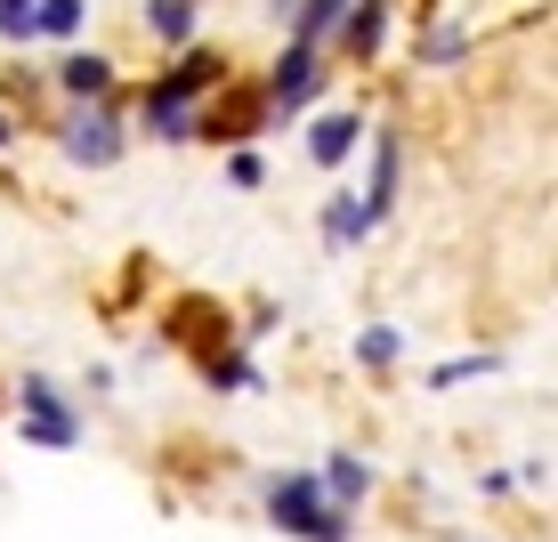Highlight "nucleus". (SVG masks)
Masks as SVG:
<instances>
[{
    "label": "nucleus",
    "instance_id": "obj_1",
    "mask_svg": "<svg viewBox=\"0 0 558 542\" xmlns=\"http://www.w3.org/2000/svg\"><path fill=\"white\" fill-rule=\"evenodd\" d=\"M267 502H276V518H283L300 542H349V534H340V518L324 510V486H316V478H276Z\"/></svg>",
    "mask_w": 558,
    "mask_h": 542
},
{
    "label": "nucleus",
    "instance_id": "obj_2",
    "mask_svg": "<svg viewBox=\"0 0 558 542\" xmlns=\"http://www.w3.org/2000/svg\"><path fill=\"white\" fill-rule=\"evenodd\" d=\"M65 154H73V162H89V170H106L113 154H122L113 113H73V122H65Z\"/></svg>",
    "mask_w": 558,
    "mask_h": 542
},
{
    "label": "nucleus",
    "instance_id": "obj_3",
    "mask_svg": "<svg viewBox=\"0 0 558 542\" xmlns=\"http://www.w3.org/2000/svg\"><path fill=\"white\" fill-rule=\"evenodd\" d=\"M324 89V65H316V49L307 41H292V57L276 65V113H300L307 98Z\"/></svg>",
    "mask_w": 558,
    "mask_h": 542
},
{
    "label": "nucleus",
    "instance_id": "obj_4",
    "mask_svg": "<svg viewBox=\"0 0 558 542\" xmlns=\"http://www.w3.org/2000/svg\"><path fill=\"white\" fill-rule=\"evenodd\" d=\"M356 138H364V122H356V113H324V122L307 130V154H316L324 170H340V162L356 154Z\"/></svg>",
    "mask_w": 558,
    "mask_h": 542
},
{
    "label": "nucleus",
    "instance_id": "obj_5",
    "mask_svg": "<svg viewBox=\"0 0 558 542\" xmlns=\"http://www.w3.org/2000/svg\"><path fill=\"white\" fill-rule=\"evenodd\" d=\"M364 227H373V210H364L356 195H332V203H324V243H356Z\"/></svg>",
    "mask_w": 558,
    "mask_h": 542
},
{
    "label": "nucleus",
    "instance_id": "obj_6",
    "mask_svg": "<svg viewBox=\"0 0 558 542\" xmlns=\"http://www.w3.org/2000/svg\"><path fill=\"white\" fill-rule=\"evenodd\" d=\"M146 33H162L170 49L195 41V0H154V9H146Z\"/></svg>",
    "mask_w": 558,
    "mask_h": 542
},
{
    "label": "nucleus",
    "instance_id": "obj_7",
    "mask_svg": "<svg viewBox=\"0 0 558 542\" xmlns=\"http://www.w3.org/2000/svg\"><path fill=\"white\" fill-rule=\"evenodd\" d=\"M65 89H73V98H106L113 65H106V57H65Z\"/></svg>",
    "mask_w": 558,
    "mask_h": 542
},
{
    "label": "nucleus",
    "instance_id": "obj_8",
    "mask_svg": "<svg viewBox=\"0 0 558 542\" xmlns=\"http://www.w3.org/2000/svg\"><path fill=\"white\" fill-rule=\"evenodd\" d=\"M356 9V0H307V9H300V33H292V41H307V49H316L324 41V33H332L340 25V16H349Z\"/></svg>",
    "mask_w": 558,
    "mask_h": 542
},
{
    "label": "nucleus",
    "instance_id": "obj_9",
    "mask_svg": "<svg viewBox=\"0 0 558 542\" xmlns=\"http://www.w3.org/2000/svg\"><path fill=\"white\" fill-rule=\"evenodd\" d=\"M73 25H82V0H33V33H57V41H65Z\"/></svg>",
    "mask_w": 558,
    "mask_h": 542
},
{
    "label": "nucleus",
    "instance_id": "obj_10",
    "mask_svg": "<svg viewBox=\"0 0 558 542\" xmlns=\"http://www.w3.org/2000/svg\"><path fill=\"white\" fill-rule=\"evenodd\" d=\"M364 486H373V478H364V461H356V454H340V461H332V478H324V494H340V502H356Z\"/></svg>",
    "mask_w": 558,
    "mask_h": 542
},
{
    "label": "nucleus",
    "instance_id": "obj_11",
    "mask_svg": "<svg viewBox=\"0 0 558 542\" xmlns=\"http://www.w3.org/2000/svg\"><path fill=\"white\" fill-rule=\"evenodd\" d=\"M389 195H397V146L380 138V154H373V203H364V210H389Z\"/></svg>",
    "mask_w": 558,
    "mask_h": 542
},
{
    "label": "nucleus",
    "instance_id": "obj_12",
    "mask_svg": "<svg viewBox=\"0 0 558 542\" xmlns=\"http://www.w3.org/2000/svg\"><path fill=\"white\" fill-rule=\"evenodd\" d=\"M397 348H405V333H389V324H373V333L356 340V357H364V364H397Z\"/></svg>",
    "mask_w": 558,
    "mask_h": 542
},
{
    "label": "nucleus",
    "instance_id": "obj_13",
    "mask_svg": "<svg viewBox=\"0 0 558 542\" xmlns=\"http://www.w3.org/2000/svg\"><path fill=\"white\" fill-rule=\"evenodd\" d=\"M0 33H9V41H25V33H33V0H0Z\"/></svg>",
    "mask_w": 558,
    "mask_h": 542
},
{
    "label": "nucleus",
    "instance_id": "obj_14",
    "mask_svg": "<svg viewBox=\"0 0 558 542\" xmlns=\"http://www.w3.org/2000/svg\"><path fill=\"white\" fill-rule=\"evenodd\" d=\"M227 179H235V186H259L267 162H259V154H235V162H227Z\"/></svg>",
    "mask_w": 558,
    "mask_h": 542
},
{
    "label": "nucleus",
    "instance_id": "obj_15",
    "mask_svg": "<svg viewBox=\"0 0 558 542\" xmlns=\"http://www.w3.org/2000/svg\"><path fill=\"white\" fill-rule=\"evenodd\" d=\"M9 138H16V130H9V113H0V146H9Z\"/></svg>",
    "mask_w": 558,
    "mask_h": 542
}]
</instances>
